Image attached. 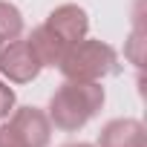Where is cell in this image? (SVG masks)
<instances>
[{"label":"cell","mask_w":147,"mask_h":147,"mask_svg":"<svg viewBox=\"0 0 147 147\" xmlns=\"http://www.w3.org/2000/svg\"><path fill=\"white\" fill-rule=\"evenodd\" d=\"M23 35V15L15 3H9V0H0V38L6 40H15Z\"/></svg>","instance_id":"cell-8"},{"label":"cell","mask_w":147,"mask_h":147,"mask_svg":"<svg viewBox=\"0 0 147 147\" xmlns=\"http://www.w3.org/2000/svg\"><path fill=\"white\" fill-rule=\"evenodd\" d=\"M29 46H32V52L38 55L40 66H58L61 58H63V52H66V43H63L52 29H46V23H40V26L32 29Z\"/></svg>","instance_id":"cell-7"},{"label":"cell","mask_w":147,"mask_h":147,"mask_svg":"<svg viewBox=\"0 0 147 147\" xmlns=\"http://www.w3.org/2000/svg\"><path fill=\"white\" fill-rule=\"evenodd\" d=\"M115 63H118V55L110 43L84 38L78 43L66 46L58 69L69 81H101L115 69Z\"/></svg>","instance_id":"cell-2"},{"label":"cell","mask_w":147,"mask_h":147,"mask_svg":"<svg viewBox=\"0 0 147 147\" xmlns=\"http://www.w3.org/2000/svg\"><path fill=\"white\" fill-rule=\"evenodd\" d=\"M104 98H107V92H104L101 81H69V78H63V84L49 98L46 115H49L52 127H58L63 133H75L104 107Z\"/></svg>","instance_id":"cell-1"},{"label":"cell","mask_w":147,"mask_h":147,"mask_svg":"<svg viewBox=\"0 0 147 147\" xmlns=\"http://www.w3.org/2000/svg\"><path fill=\"white\" fill-rule=\"evenodd\" d=\"M0 147H23L20 138L15 136V130L9 124H0Z\"/></svg>","instance_id":"cell-10"},{"label":"cell","mask_w":147,"mask_h":147,"mask_svg":"<svg viewBox=\"0 0 147 147\" xmlns=\"http://www.w3.org/2000/svg\"><path fill=\"white\" fill-rule=\"evenodd\" d=\"M0 46H3V38H0Z\"/></svg>","instance_id":"cell-12"},{"label":"cell","mask_w":147,"mask_h":147,"mask_svg":"<svg viewBox=\"0 0 147 147\" xmlns=\"http://www.w3.org/2000/svg\"><path fill=\"white\" fill-rule=\"evenodd\" d=\"M15 104H18V98H15V90L0 78V118H6V115H12V110H15Z\"/></svg>","instance_id":"cell-9"},{"label":"cell","mask_w":147,"mask_h":147,"mask_svg":"<svg viewBox=\"0 0 147 147\" xmlns=\"http://www.w3.org/2000/svg\"><path fill=\"white\" fill-rule=\"evenodd\" d=\"M98 147H147V130L138 118H113L101 127Z\"/></svg>","instance_id":"cell-6"},{"label":"cell","mask_w":147,"mask_h":147,"mask_svg":"<svg viewBox=\"0 0 147 147\" xmlns=\"http://www.w3.org/2000/svg\"><path fill=\"white\" fill-rule=\"evenodd\" d=\"M9 127L20 138L23 147H49L52 141V121L40 107H18L9 115Z\"/></svg>","instance_id":"cell-4"},{"label":"cell","mask_w":147,"mask_h":147,"mask_svg":"<svg viewBox=\"0 0 147 147\" xmlns=\"http://www.w3.org/2000/svg\"><path fill=\"white\" fill-rule=\"evenodd\" d=\"M63 147H95V144H87V141H78V144H63Z\"/></svg>","instance_id":"cell-11"},{"label":"cell","mask_w":147,"mask_h":147,"mask_svg":"<svg viewBox=\"0 0 147 147\" xmlns=\"http://www.w3.org/2000/svg\"><path fill=\"white\" fill-rule=\"evenodd\" d=\"M40 61L32 52L29 40H6L0 46V78H6L9 84H29L40 75Z\"/></svg>","instance_id":"cell-3"},{"label":"cell","mask_w":147,"mask_h":147,"mask_svg":"<svg viewBox=\"0 0 147 147\" xmlns=\"http://www.w3.org/2000/svg\"><path fill=\"white\" fill-rule=\"evenodd\" d=\"M46 29H52L66 46L69 43H78L87 38L90 32V18L87 12L78 6V3H63V6H55L46 18Z\"/></svg>","instance_id":"cell-5"}]
</instances>
